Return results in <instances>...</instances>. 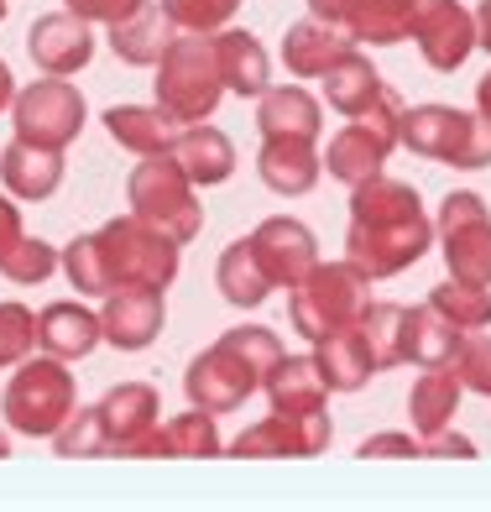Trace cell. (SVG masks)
Masks as SVG:
<instances>
[{
	"label": "cell",
	"instance_id": "cell-29",
	"mask_svg": "<svg viewBox=\"0 0 491 512\" xmlns=\"http://www.w3.org/2000/svg\"><path fill=\"white\" fill-rule=\"evenodd\" d=\"M105 131L136 157H152V152H168L178 121L162 105H110L105 110Z\"/></svg>",
	"mask_w": 491,
	"mask_h": 512
},
{
	"label": "cell",
	"instance_id": "cell-14",
	"mask_svg": "<svg viewBox=\"0 0 491 512\" xmlns=\"http://www.w3.org/2000/svg\"><path fill=\"white\" fill-rule=\"evenodd\" d=\"M256 387H262V382H256L220 340L209 345V351H199V356L189 361V371H183V392H189V403L204 408V413H230V408H241Z\"/></svg>",
	"mask_w": 491,
	"mask_h": 512
},
{
	"label": "cell",
	"instance_id": "cell-4",
	"mask_svg": "<svg viewBox=\"0 0 491 512\" xmlns=\"http://www.w3.org/2000/svg\"><path fill=\"white\" fill-rule=\"evenodd\" d=\"M371 304V277L356 262H319L298 288H288V319L303 340H324L340 324H356Z\"/></svg>",
	"mask_w": 491,
	"mask_h": 512
},
{
	"label": "cell",
	"instance_id": "cell-22",
	"mask_svg": "<svg viewBox=\"0 0 491 512\" xmlns=\"http://www.w3.org/2000/svg\"><path fill=\"white\" fill-rule=\"evenodd\" d=\"M157 387L152 382H121L100 398V418L110 434V455H126L147 429H157Z\"/></svg>",
	"mask_w": 491,
	"mask_h": 512
},
{
	"label": "cell",
	"instance_id": "cell-26",
	"mask_svg": "<svg viewBox=\"0 0 491 512\" xmlns=\"http://www.w3.org/2000/svg\"><path fill=\"white\" fill-rule=\"evenodd\" d=\"M105 340L100 314H89L84 304H48L37 314V345L58 361H79Z\"/></svg>",
	"mask_w": 491,
	"mask_h": 512
},
{
	"label": "cell",
	"instance_id": "cell-21",
	"mask_svg": "<svg viewBox=\"0 0 491 512\" xmlns=\"http://www.w3.org/2000/svg\"><path fill=\"white\" fill-rule=\"evenodd\" d=\"M314 366H319V377L330 392H356V387L371 382V371H377L361 324H340V330H330L324 340H314Z\"/></svg>",
	"mask_w": 491,
	"mask_h": 512
},
{
	"label": "cell",
	"instance_id": "cell-50",
	"mask_svg": "<svg viewBox=\"0 0 491 512\" xmlns=\"http://www.w3.org/2000/svg\"><path fill=\"white\" fill-rule=\"evenodd\" d=\"M309 16H319V21H335V27H340L345 0H309Z\"/></svg>",
	"mask_w": 491,
	"mask_h": 512
},
{
	"label": "cell",
	"instance_id": "cell-47",
	"mask_svg": "<svg viewBox=\"0 0 491 512\" xmlns=\"http://www.w3.org/2000/svg\"><path fill=\"white\" fill-rule=\"evenodd\" d=\"M418 455H434V460H444V455H455V460H471V455H476V445H471L465 434L439 429V434H429L424 445H418Z\"/></svg>",
	"mask_w": 491,
	"mask_h": 512
},
{
	"label": "cell",
	"instance_id": "cell-33",
	"mask_svg": "<svg viewBox=\"0 0 491 512\" xmlns=\"http://www.w3.org/2000/svg\"><path fill=\"white\" fill-rule=\"evenodd\" d=\"M382 89H387L382 74H377V68H371V58L356 53V48H350V53L330 68V74H324V95H330V110H335V115H350V121H356V115H361L371 100H377Z\"/></svg>",
	"mask_w": 491,
	"mask_h": 512
},
{
	"label": "cell",
	"instance_id": "cell-36",
	"mask_svg": "<svg viewBox=\"0 0 491 512\" xmlns=\"http://www.w3.org/2000/svg\"><path fill=\"white\" fill-rule=\"evenodd\" d=\"M429 309H439L455 330H486V324H491V288L450 277V283H439L429 293Z\"/></svg>",
	"mask_w": 491,
	"mask_h": 512
},
{
	"label": "cell",
	"instance_id": "cell-41",
	"mask_svg": "<svg viewBox=\"0 0 491 512\" xmlns=\"http://www.w3.org/2000/svg\"><path fill=\"white\" fill-rule=\"evenodd\" d=\"M168 439H173V455H194V460H209V455H225L220 445V429H215V413H178L168 424Z\"/></svg>",
	"mask_w": 491,
	"mask_h": 512
},
{
	"label": "cell",
	"instance_id": "cell-17",
	"mask_svg": "<svg viewBox=\"0 0 491 512\" xmlns=\"http://www.w3.org/2000/svg\"><path fill=\"white\" fill-rule=\"evenodd\" d=\"M168 157L178 162L183 173H189L194 189H215L236 173V147H230V136L209 121H194V126H178Z\"/></svg>",
	"mask_w": 491,
	"mask_h": 512
},
{
	"label": "cell",
	"instance_id": "cell-23",
	"mask_svg": "<svg viewBox=\"0 0 491 512\" xmlns=\"http://www.w3.org/2000/svg\"><path fill=\"white\" fill-rule=\"evenodd\" d=\"M173 37H178L173 16L162 11V6H152V0H142V6H136L131 16H121V21H110V48H115V58L136 63V68H157V58L168 53Z\"/></svg>",
	"mask_w": 491,
	"mask_h": 512
},
{
	"label": "cell",
	"instance_id": "cell-39",
	"mask_svg": "<svg viewBox=\"0 0 491 512\" xmlns=\"http://www.w3.org/2000/svg\"><path fill=\"white\" fill-rule=\"evenodd\" d=\"M450 371L465 392L476 398H491V335L486 330H460L455 340V356H450Z\"/></svg>",
	"mask_w": 491,
	"mask_h": 512
},
{
	"label": "cell",
	"instance_id": "cell-31",
	"mask_svg": "<svg viewBox=\"0 0 491 512\" xmlns=\"http://www.w3.org/2000/svg\"><path fill=\"white\" fill-rule=\"evenodd\" d=\"M408 215H424V199H418L413 183L403 178H366L350 189V220H361V225H382V220H408Z\"/></svg>",
	"mask_w": 491,
	"mask_h": 512
},
{
	"label": "cell",
	"instance_id": "cell-7",
	"mask_svg": "<svg viewBox=\"0 0 491 512\" xmlns=\"http://www.w3.org/2000/svg\"><path fill=\"white\" fill-rule=\"evenodd\" d=\"M84 95L68 79L48 74V79H37L27 89H16V100H11V126L21 142H32V147H48V152H63L74 136L84 131Z\"/></svg>",
	"mask_w": 491,
	"mask_h": 512
},
{
	"label": "cell",
	"instance_id": "cell-43",
	"mask_svg": "<svg viewBox=\"0 0 491 512\" xmlns=\"http://www.w3.org/2000/svg\"><path fill=\"white\" fill-rule=\"evenodd\" d=\"M37 351V314L27 304H0V366H16Z\"/></svg>",
	"mask_w": 491,
	"mask_h": 512
},
{
	"label": "cell",
	"instance_id": "cell-8",
	"mask_svg": "<svg viewBox=\"0 0 491 512\" xmlns=\"http://www.w3.org/2000/svg\"><path fill=\"white\" fill-rule=\"evenodd\" d=\"M429 246H434V220L429 215L382 220V225L350 220V230H345V262H356L371 283H377V277L408 272L413 262H424Z\"/></svg>",
	"mask_w": 491,
	"mask_h": 512
},
{
	"label": "cell",
	"instance_id": "cell-32",
	"mask_svg": "<svg viewBox=\"0 0 491 512\" xmlns=\"http://www.w3.org/2000/svg\"><path fill=\"white\" fill-rule=\"evenodd\" d=\"M460 382H455V371L450 366H429L424 377L413 382V392H408V418H413V429L418 434H439V429H450V418H455V408H460Z\"/></svg>",
	"mask_w": 491,
	"mask_h": 512
},
{
	"label": "cell",
	"instance_id": "cell-2",
	"mask_svg": "<svg viewBox=\"0 0 491 512\" xmlns=\"http://www.w3.org/2000/svg\"><path fill=\"white\" fill-rule=\"evenodd\" d=\"M397 147H408L413 157L429 162H450V168H491V121L476 110L465 115L455 105H403V121H397Z\"/></svg>",
	"mask_w": 491,
	"mask_h": 512
},
{
	"label": "cell",
	"instance_id": "cell-11",
	"mask_svg": "<svg viewBox=\"0 0 491 512\" xmlns=\"http://www.w3.org/2000/svg\"><path fill=\"white\" fill-rule=\"evenodd\" d=\"M330 413L324 408H309V413H267L262 424H251L236 434V445H230V455L241 460H262V455H319L324 445H330Z\"/></svg>",
	"mask_w": 491,
	"mask_h": 512
},
{
	"label": "cell",
	"instance_id": "cell-51",
	"mask_svg": "<svg viewBox=\"0 0 491 512\" xmlns=\"http://www.w3.org/2000/svg\"><path fill=\"white\" fill-rule=\"evenodd\" d=\"M11 100H16V79H11V68L0 63V110H6Z\"/></svg>",
	"mask_w": 491,
	"mask_h": 512
},
{
	"label": "cell",
	"instance_id": "cell-42",
	"mask_svg": "<svg viewBox=\"0 0 491 512\" xmlns=\"http://www.w3.org/2000/svg\"><path fill=\"white\" fill-rule=\"evenodd\" d=\"M63 272H68V283H74L84 298H105V293H110V277H105V262H100L95 236L68 241V251H63Z\"/></svg>",
	"mask_w": 491,
	"mask_h": 512
},
{
	"label": "cell",
	"instance_id": "cell-3",
	"mask_svg": "<svg viewBox=\"0 0 491 512\" xmlns=\"http://www.w3.org/2000/svg\"><path fill=\"white\" fill-rule=\"evenodd\" d=\"M126 194H131V215L147 220L152 230H162V236H173L178 246L204 230V199L168 152H152L136 162Z\"/></svg>",
	"mask_w": 491,
	"mask_h": 512
},
{
	"label": "cell",
	"instance_id": "cell-40",
	"mask_svg": "<svg viewBox=\"0 0 491 512\" xmlns=\"http://www.w3.org/2000/svg\"><path fill=\"white\" fill-rule=\"evenodd\" d=\"M53 267H63V256H58L48 241H37V236H16V246L0 256V272H6L11 283H21V288L48 283Z\"/></svg>",
	"mask_w": 491,
	"mask_h": 512
},
{
	"label": "cell",
	"instance_id": "cell-20",
	"mask_svg": "<svg viewBox=\"0 0 491 512\" xmlns=\"http://www.w3.org/2000/svg\"><path fill=\"white\" fill-rule=\"evenodd\" d=\"M0 183H6L11 199H27V204H42L58 194L63 183V152H48V147H32V142H16L0 152Z\"/></svg>",
	"mask_w": 491,
	"mask_h": 512
},
{
	"label": "cell",
	"instance_id": "cell-38",
	"mask_svg": "<svg viewBox=\"0 0 491 512\" xmlns=\"http://www.w3.org/2000/svg\"><path fill=\"white\" fill-rule=\"evenodd\" d=\"M53 450L63 460H79V455H110V434H105V418L100 403L95 408H74L63 418V429L53 434Z\"/></svg>",
	"mask_w": 491,
	"mask_h": 512
},
{
	"label": "cell",
	"instance_id": "cell-45",
	"mask_svg": "<svg viewBox=\"0 0 491 512\" xmlns=\"http://www.w3.org/2000/svg\"><path fill=\"white\" fill-rule=\"evenodd\" d=\"M63 6L74 11V16H84L89 27H95V21H100V27H110V21L131 16L136 6H142V0H63Z\"/></svg>",
	"mask_w": 491,
	"mask_h": 512
},
{
	"label": "cell",
	"instance_id": "cell-16",
	"mask_svg": "<svg viewBox=\"0 0 491 512\" xmlns=\"http://www.w3.org/2000/svg\"><path fill=\"white\" fill-rule=\"evenodd\" d=\"M392 147H397V136L392 131H382L377 121H366V115H356L345 131H335L330 136V152H324V168H330V178H340V183H366V178H377L382 168H387V157H392Z\"/></svg>",
	"mask_w": 491,
	"mask_h": 512
},
{
	"label": "cell",
	"instance_id": "cell-44",
	"mask_svg": "<svg viewBox=\"0 0 491 512\" xmlns=\"http://www.w3.org/2000/svg\"><path fill=\"white\" fill-rule=\"evenodd\" d=\"M162 11L173 16L178 32H220L241 11V0H162Z\"/></svg>",
	"mask_w": 491,
	"mask_h": 512
},
{
	"label": "cell",
	"instance_id": "cell-1",
	"mask_svg": "<svg viewBox=\"0 0 491 512\" xmlns=\"http://www.w3.org/2000/svg\"><path fill=\"white\" fill-rule=\"evenodd\" d=\"M225 95L220 63H215V37L209 32H178L168 53L157 58V105L173 115L178 126L209 121Z\"/></svg>",
	"mask_w": 491,
	"mask_h": 512
},
{
	"label": "cell",
	"instance_id": "cell-9",
	"mask_svg": "<svg viewBox=\"0 0 491 512\" xmlns=\"http://www.w3.org/2000/svg\"><path fill=\"white\" fill-rule=\"evenodd\" d=\"M434 230H439L450 277H460V283H491V215H486L481 194H471V189L444 194Z\"/></svg>",
	"mask_w": 491,
	"mask_h": 512
},
{
	"label": "cell",
	"instance_id": "cell-19",
	"mask_svg": "<svg viewBox=\"0 0 491 512\" xmlns=\"http://www.w3.org/2000/svg\"><path fill=\"white\" fill-rule=\"evenodd\" d=\"M319 168H324V157L314 152V142H298V136H267L262 152H256V173L283 199L309 194L319 183Z\"/></svg>",
	"mask_w": 491,
	"mask_h": 512
},
{
	"label": "cell",
	"instance_id": "cell-28",
	"mask_svg": "<svg viewBox=\"0 0 491 512\" xmlns=\"http://www.w3.org/2000/svg\"><path fill=\"white\" fill-rule=\"evenodd\" d=\"M262 387H267L272 413H309V408H324V398H330V387H324L314 356H288V351L262 377Z\"/></svg>",
	"mask_w": 491,
	"mask_h": 512
},
{
	"label": "cell",
	"instance_id": "cell-12",
	"mask_svg": "<svg viewBox=\"0 0 491 512\" xmlns=\"http://www.w3.org/2000/svg\"><path fill=\"white\" fill-rule=\"evenodd\" d=\"M168 324V293L162 288H110L100 309V330L115 351H147Z\"/></svg>",
	"mask_w": 491,
	"mask_h": 512
},
{
	"label": "cell",
	"instance_id": "cell-35",
	"mask_svg": "<svg viewBox=\"0 0 491 512\" xmlns=\"http://www.w3.org/2000/svg\"><path fill=\"white\" fill-rule=\"evenodd\" d=\"M356 324H361V335H366V345H371V361H377V371L403 366V335H408V309H403V304H366Z\"/></svg>",
	"mask_w": 491,
	"mask_h": 512
},
{
	"label": "cell",
	"instance_id": "cell-18",
	"mask_svg": "<svg viewBox=\"0 0 491 512\" xmlns=\"http://www.w3.org/2000/svg\"><path fill=\"white\" fill-rule=\"evenodd\" d=\"M350 48H356L350 32L335 27V21H319V16L293 21V27L283 32V63H288V74H298V79H324Z\"/></svg>",
	"mask_w": 491,
	"mask_h": 512
},
{
	"label": "cell",
	"instance_id": "cell-6",
	"mask_svg": "<svg viewBox=\"0 0 491 512\" xmlns=\"http://www.w3.org/2000/svg\"><path fill=\"white\" fill-rule=\"evenodd\" d=\"M0 408H6V424L16 434H58L63 418L79 408V392H74V377H68V366L58 356H27L16 361V377L6 382V398H0Z\"/></svg>",
	"mask_w": 491,
	"mask_h": 512
},
{
	"label": "cell",
	"instance_id": "cell-30",
	"mask_svg": "<svg viewBox=\"0 0 491 512\" xmlns=\"http://www.w3.org/2000/svg\"><path fill=\"white\" fill-rule=\"evenodd\" d=\"M215 283L225 293V304H236V309H262L267 298H272V277L262 267V256H256L251 236L246 241H230L225 256H220V267H215Z\"/></svg>",
	"mask_w": 491,
	"mask_h": 512
},
{
	"label": "cell",
	"instance_id": "cell-15",
	"mask_svg": "<svg viewBox=\"0 0 491 512\" xmlns=\"http://www.w3.org/2000/svg\"><path fill=\"white\" fill-rule=\"evenodd\" d=\"M27 53H32V63L42 68V74L68 79L95 58V32H89V21L74 16V11H48V16L32 21Z\"/></svg>",
	"mask_w": 491,
	"mask_h": 512
},
{
	"label": "cell",
	"instance_id": "cell-5",
	"mask_svg": "<svg viewBox=\"0 0 491 512\" xmlns=\"http://www.w3.org/2000/svg\"><path fill=\"white\" fill-rule=\"evenodd\" d=\"M95 246H100V262H105V277L110 288H162L178 277V241L152 230L147 220L136 215H121L110 220L105 230H95Z\"/></svg>",
	"mask_w": 491,
	"mask_h": 512
},
{
	"label": "cell",
	"instance_id": "cell-25",
	"mask_svg": "<svg viewBox=\"0 0 491 512\" xmlns=\"http://www.w3.org/2000/svg\"><path fill=\"white\" fill-rule=\"evenodd\" d=\"M256 126H262V142L267 136H298V142H319L324 131V115L319 100L309 95L303 84H267V95L256 100Z\"/></svg>",
	"mask_w": 491,
	"mask_h": 512
},
{
	"label": "cell",
	"instance_id": "cell-49",
	"mask_svg": "<svg viewBox=\"0 0 491 512\" xmlns=\"http://www.w3.org/2000/svg\"><path fill=\"white\" fill-rule=\"evenodd\" d=\"M476 48L491 53V0H481V6H476Z\"/></svg>",
	"mask_w": 491,
	"mask_h": 512
},
{
	"label": "cell",
	"instance_id": "cell-52",
	"mask_svg": "<svg viewBox=\"0 0 491 512\" xmlns=\"http://www.w3.org/2000/svg\"><path fill=\"white\" fill-rule=\"evenodd\" d=\"M476 105H481V115H486V121H491V74L476 84Z\"/></svg>",
	"mask_w": 491,
	"mask_h": 512
},
{
	"label": "cell",
	"instance_id": "cell-13",
	"mask_svg": "<svg viewBox=\"0 0 491 512\" xmlns=\"http://www.w3.org/2000/svg\"><path fill=\"white\" fill-rule=\"evenodd\" d=\"M251 246L256 256H262V267L277 288H298L303 277H309L319 267V241H314V230L293 220V215H272L251 230Z\"/></svg>",
	"mask_w": 491,
	"mask_h": 512
},
{
	"label": "cell",
	"instance_id": "cell-46",
	"mask_svg": "<svg viewBox=\"0 0 491 512\" xmlns=\"http://www.w3.org/2000/svg\"><path fill=\"white\" fill-rule=\"evenodd\" d=\"M356 455H366V460H403V455H418V445H413V434H366Z\"/></svg>",
	"mask_w": 491,
	"mask_h": 512
},
{
	"label": "cell",
	"instance_id": "cell-54",
	"mask_svg": "<svg viewBox=\"0 0 491 512\" xmlns=\"http://www.w3.org/2000/svg\"><path fill=\"white\" fill-rule=\"evenodd\" d=\"M6 6H11V0H0V16H6Z\"/></svg>",
	"mask_w": 491,
	"mask_h": 512
},
{
	"label": "cell",
	"instance_id": "cell-48",
	"mask_svg": "<svg viewBox=\"0 0 491 512\" xmlns=\"http://www.w3.org/2000/svg\"><path fill=\"white\" fill-rule=\"evenodd\" d=\"M21 236V215H16V204L11 199H0V256H6Z\"/></svg>",
	"mask_w": 491,
	"mask_h": 512
},
{
	"label": "cell",
	"instance_id": "cell-53",
	"mask_svg": "<svg viewBox=\"0 0 491 512\" xmlns=\"http://www.w3.org/2000/svg\"><path fill=\"white\" fill-rule=\"evenodd\" d=\"M0 455H11V439H6V429H0Z\"/></svg>",
	"mask_w": 491,
	"mask_h": 512
},
{
	"label": "cell",
	"instance_id": "cell-10",
	"mask_svg": "<svg viewBox=\"0 0 491 512\" xmlns=\"http://www.w3.org/2000/svg\"><path fill=\"white\" fill-rule=\"evenodd\" d=\"M413 37L434 74H455L476 53V16L460 0H413Z\"/></svg>",
	"mask_w": 491,
	"mask_h": 512
},
{
	"label": "cell",
	"instance_id": "cell-27",
	"mask_svg": "<svg viewBox=\"0 0 491 512\" xmlns=\"http://www.w3.org/2000/svg\"><path fill=\"white\" fill-rule=\"evenodd\" d=\"M340 27L350 32V42L392 48V42L413 37V0H345Z\"/></svg>",
	"mask_w": 491,
	"mask_h": 512
},
{
	"label": "cell",
	"instance_id": "cell-37",
	"mask_svg": "<svg viewBox=\"0 0 491 512\" xmlns=\"http://www.w3.org/2000/svg\"><path fill=\"white\" fill-rule=\"evenodd\" d=\"M220 345L251 371L256 382H262L267 371L283 361V340H277L272 330H262V324H236V330H225V335H220Z\"/></svg>",
	"mask_w": 491,
	"mask_h": 512
},
{
	"label": "cell",
	"instance_id": "cell-24",
	"mask_svg": "<svg viewBox=\"0 0 491 512\" xmlns=\"http://www.w3.org/2000/svg\"><path fill=\"white\" fill-rule=\"evenodd\" d=\"M215 37V63H220V79L230 95H241V100H262L267 95V84H272V68H267V48L256 42L251 32L241 27H220V32H209Z\"/></svg>",
	"mask_w": 491,
	"mask_h": 512
},
{
	"label": "cell",
	"instance_id": "cell-34",
	"mask_svg": "<svg viewBox=\"0 0 491 512\" xmlns=\"http://www.w3.org/2000/svg\"><path fill=\"white\" fill-rule=\"evenodd\" d=\"M455 340H460V330L450 319H444L439 309H429V304H418V309H408V335H403V361H413V366H450V356H455Z\"/></svg>",
	"mask_w": 491,
	"mask_h": 512
}]
</instances>
